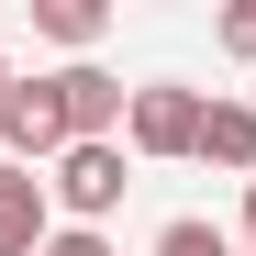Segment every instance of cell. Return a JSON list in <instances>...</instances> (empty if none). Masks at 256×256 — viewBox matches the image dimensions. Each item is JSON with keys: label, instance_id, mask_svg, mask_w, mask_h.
Here are the masks:
<instances>
[{"label": "cell", "instance_id": "obj_6", "mask_svg": "<svg viewBox=\"0 0 256 256\" xmlns=\"http://www.w3.org/2000/svg\"><path fill=\"white\" fill-rule=\"evenodd\" d=\"M200 167H223V178H256V112L245 100H200Z\"/></svg>", "mask_w": 256, "mask_h": 256}, {"label": "cell", "instance_id": "obj_9", "mask_svg": "<svg viewBox=\"0 0 256 256\" xmlns=\"http://www.w3.org/2000/svg\"><path fill=\"white\" fill-rule=\"evenodd\" d=\"M223 56L256 67V0H223Z\"/></svg>", "mask_w": 256, "mask_h": 256}, {"label": "cell", "instance_id": "obj_8", "mask_svg": "<svg viewBox=\"0 0 256 256\" xmlns=\"http://www.w3.org/2000/svg\"><path fill=\"white\" fill-rule=\"evenodd\" d=\"M156 256H234V234H212V223H200V212H178V223H167V234H156Z\"/></svg>", "mask_w": 256, "mask_h": 256}, {"label": "cell", "instance_id": "obj_12", "mask_svg": "<svg viewBox=\"0 0 256 256\" xmlns=\"http://www.w3.org/2000/svg\"><path fill=\"white\" fill-rule=\"evenodd\" d=\"M12 90H22V78H12V67H0V100H12Z\"/></svg>", "mask_w": 256, "mask_h": 256}, {"label": "cell", "instance_id": "obj_4", "mask_svg": "<svg viewBox=\"0 0 256 256\" xmlns=\"http://www.w3.org/2000/svg\"><path fill=\"white\" fill-rule=\"evenodd\" d=\"M56 156H67V112H56L45 78H22L0 100V167H56Z\"/></svg>", "mask_w": 256, "mask_h": 256}, {"label": "cell", "instance_id": "obj_11", "mask_svg": "<svg viewBox=\"0 0 256 256\" xmlns=\"http://www.w3.org/2000/svg\"><path fill=\"white\" fill-rule=\"evenodd\" d=\"M245 245H256V178H245Z\"/></svg>", "mask_w": 256, "mask_h": 256}, {"label": "cell", "instance_id": "obj_5", "mask_svg": "<svg viewBox=\"0 0 256 256\" xmlns=\"http://www.w3.org/2000/svg\"><path fill=\"white\" fill-rule=\"evenodd\" d=\"M45 234H56L45 178H34V167H0V256H45Z\"/></svg>", "mask_w": 256, "mask_h": 256}, {"label": "cell", "instance_id": "obj_2", "mask_svg": "<svg viewBox=\"0 0 256 256\" xmlns=\"http://www.w3.org/2000/svg\"><path fill=\"white\" fill-rule=\"evenodd\" d=\"M45 90H56V112H67V145H122V112H134V90H122L112 67H56Z\"/></svg>", "mask_w": 256, "mask_h": 256}, {"label": "cell", "instance_id": "obj_10", "mask_svg": "<svg viewBox=\"0 0 256 256\" xmlns=\"http://www.w3.org/2000/svg\"><path fill=\"white\" fill-rule=\"evenodd\" d=\"M45 256H112V234H90V223H56V234H45Z\"/></svg>", "mask_w": 256, "mask_h": 256}, {"label": "cell", "instance_id": "obj_1", "mask_svg": "<svg viewBox=\"0 0 256 256\" xmlns=\"http://www.w3.org/2000/svg\"><path fill=\"white\" fill-rule=\"evenodd\" d=\"M122 190H134V145H67L56 178H45V200L67 212V223H90V234L122 212Z\"/></svg>", "mask_w": 256, "mask_h": 256}, {"label": "cell", "instance_id": "obj_3", "mask_svg": "<svg viewBox=\"0 0 256 256\" xmlns=\"http://www.w3.org/2000/svg\"><path fill=\"white\" fill-rule=\"evenodd\" d=\"M122 145H134V156H190V145H200V90L145 78V90H134V112H122Z\"/></svg>", "mask_w": 256, "mask_h": 256}, {"label": "cell", "instance_id": "obj_7", "mask_svg": "<svg viewBox=\"0 0 256 256\" xmlns=\"http://www.w3.org/2000/svg\"><path fill=\"white\" fill-rule=\"evenodd\" d=\"M100 22H112L100 0H34V34H45V45H67L78 67H90V45H100Z\"/></svg>", "mask_w": 256, "mask_h": 256}]
</instances>
